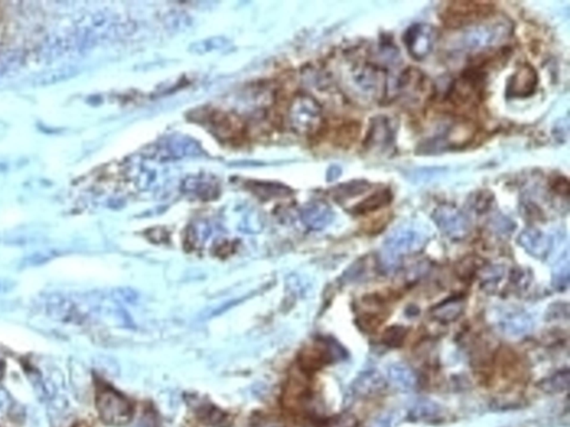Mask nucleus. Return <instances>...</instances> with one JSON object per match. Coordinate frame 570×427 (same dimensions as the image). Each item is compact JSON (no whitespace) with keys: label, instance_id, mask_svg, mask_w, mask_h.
<instances>
[{"label":"nucleus","instance_id":"1","mask_svg":"<svg viewBox=\"0 0 570 427\" xmlns=\"http://www.w3.org/2000/svg\"><path fill=\"white\" fill-rule=\"evenodd\" d=\"M427 241V234L418 225L403 224L394 228L383 244L386 267L392 269L401 256L421 250Z\"/></svg>","mask_w":570,"mask_h":427},{"label":"nucleus","instance_id":"2","mask_svg":"<svg viewBox=\"0 0 570 427\" xmlns=\"http://www.w3.org/2000/svg\"><path fill=\"white\" fill-rule=\"evenodd\" d=\"M513 26L507 20H483L463 31L461 46L465 50H486L509 38Z\"/></svg>","mask_w":570,"mask_h":427},{"label":"nucleus","instance_id":"3","mask_svg":"<svg viewBox=\"0 0 570 427\" xmlns=\"http://www.w3.org/2000/svg\"><path fill=\"white\" fill-rule=\"evenodd\" d=\"M96 407L105 424L123 426L132 421V404L115 389H104L100 391L97 394Z\"/></svg>","mask_w":570,"mask_h":427},{"label":"nucleus","instance_id":"4","mask_svg":"<svg viewBox=\"0 0 570 427\" xmlns=\"http://www.w3.org/2000/svg\"><path fill=\"white\" fill-rule=\"evenodd\" d=\"M45 313L48 317L61 323H82L85 318L86 307L84 301H77L72 296L61 293H52L44 301Z\"/></svg>","mask_w":570,"mask_h":427},{"label":"nucleus","instance_id":"5","mask_svg":"<svg viewBox=\"0 0 570 427\" xmlns=\"http://www.w3.org/2000/svg\"><path fill=\"white\" fill-rule=\"evenodd\" d=\"M433 218L441 233L453 241L466 239L470 233L471 224L468 216L456 206H439L433 211Z\"/></svg>","mask_w":570,"mask_h":427},{"label":"nucleus","instance_id":"6","mask_svg":"<svg viewBox=\"0 0 570 427\" xmlns=\"http://www.w3.org/2000/svg\"><path fill=\"white\" fill-rule=\"evenodd\" d=\"M491 14V5L476 1H456L444 9L442 20L447 26L457 28L470 25L487 18Z\"/></svg>","mask_w":570,"mask_h":427},{"label":"nucleus","instance_id":"7","mask_svg":"<svg viewBox=\"0 0 570 427\" xmlns=\"http://www.w3.org/2000/svg\"><path fill=\"white\" fill-rule=\"evenodd\" d=\"M352 80L364 96L379 99L387 91L386 73L373 63H359L352 69Z\"/></svg>","mask_w":570,"mask_h":427},{"label":"nucleus","instance_id":"8","mask_svg":"<svg viewBox=\"0 0 570 427\" xmlns=\"http://www.w3.org/2000/svg\"><path fill=\"white\" fill-rule=\"evenodd\" d=\"M438 40V31L429 24H414L405 31L403 41L411 57L422 61L433 52Z\"/></svg>","mask_w":570,"mask_h":427},{"label":"nucleus","instance_id":"9","mask_svg":"<svg viewBox=\"0 0 570 427\" xmlns=\"http://www.w3.org/2000/svg\"><path fill=\"white\" fill-rule=\"evenodd\" d=\"M294 127L298 132L312 134L322 127V108L315 99L300 96L294 99Z\"/></svg>","mask_w":570,"mask_h":427},{"label":"nucleus","instance_id":"10","mask_svg":"<svg viewBox=\"0 0 570 427\" xmlns=\"http://www.w3.org/2000/svg\"><path fill=\"white\" fill-rule=\"evenodd\" d=\"M397 133V125L388 116L372 118L364 146L370 151H384L391 149Z\"/></svg>","mask_w":570,"mask_h":427},{"label":"nucleus","instance_id":"11","mask_svg":"<svg viewBox=\"0 0 570 427\" xmlns=\"http://www.w3.org/2000/svg\"><path fill=\"white\" fill-rule=\"evenodd\" d=\"M342 355L339 345L328 340H320L301 353L300 365L304 370H317L330 361L341 359Z\"/></svg>","mask_w":570,"mask_h":427},{"label":"nucleus","instance_id":"12","mask_svg":"<svg viewBox=\"0 0 570 427\" xmlns=\"http://www.w3.org/2000/svg\"><path fill=\"white\" fill-rule=\"evenodd\" d=\"M209 121L215 136L224 142H239L246 134V126L242 121L229 112H214L209 116Z\"/></svg>","mask_w":570,"mask_h":427},{"label":"nucleus","instance_id":"13","mask_svg":"<svg viewBox=\"0 0 570 427\" xmlns=\"http://www.w3.org/2000/svg\"><path fill=\"white\" fill-rule=\"evenodd\" d=\"M538 84L537 71L530 63H523L511 75L507 85L509 98H526L532 96Z\"/></svg>","mask_w":570,"mask_h":427},{"label":"nucleus","instance_id":"14","mask_svg":"<svg viewBox=\"0 0 570 427\" xmlns=\"http://www.w3.org/2000/svg\"><path fill=\"white\" fill-rule=\"evenodd\" d=\"M498 329L509 336L527 334L532 329V320L528 313L518 308H504L499 310L496 317Z\"/></svg>","mask_w":570,"mask_h":427},{"label":"nucleus","instance_id":"15","mask_svg":"<svg viewBox=\"0 0 570 427\" xmlns=\"http://www.w3.org/2000/svg\"><path fill=\"white\" fill-rule=\"evenodd\" d=\"M518 244L534 257L545 260L550 254L554 241L551 236L543 233V230L527 228L519 235Z\"/></svg>","mask_w":570,"mask_h":427},{"label":"nucleus","instance_id":"16","mask_svg":"<svg viewBox=\"0 0 570 427\" xmlns=\"http://www.w3.org/2000/svg\"><path fill=\"white\" fill-rule=\"evenodd\" d=\"M388 383L380 372L368 370L359 374L352 384L354 395L361 398H371L382 394L386 391Z\"/></svg>","mask_w":570,"mask_h":427},{"label":"nucleus","instance_id":"17","mask_svg":"<svg viewBox=\"0 0 570 427\" xmlns=\"http://www.w3.org/2000/svg\"><path fill=\"white\" fill-rule=\"evenodd\" d=\"M427 80L421 71L418 69L409 68L403 71V76L400 77L398 87L401 95L409 100H420L426 95Z\"/></svg>","mask_w":570,"mask_h":427},{"label":"nucleus","instance_id":"18","mask_svg":"<svg viewBox=\"0 0 570 427\" xmlns=\"http://www.w3.org/2000/svg\"><path fill=\"white\" fill-rule=\"evenodd\" d=\"M388 378L392 387L403 391L414 389L418 382L416 373L403 363H394L390 365L388 367Z\"/></svg>","mask_w":570,"mask_h":427},{"label":"nucleus","instance_id":"19","mask_svg":"<svg viewBox=\"0 0 570 427\" xmlns=\"http://www.w3.org/2000/svg\"><path fill=\"white\" fill-rule=\"evenodd\" d=\"M409 419L414 422H439L442 419V408L433 400H420L409 411Z\"/></svg>","mask_w":570,"mask_h":427},{"label":"nucleus","instance_id":"20","mask_svg":"<svg viewBox=\"0 0 570 427\" xmlns=\"http://www.w3.org/2000/svg\"><path fill=\"white\" fill-rule=\"evenodd\" d=\"M463 308L465 305L463 299H449L433 307L430 314L433 320H438L440 323L449 324L463 315Z\"/></svg>","mask_w":570,"mask_h":427},{"label":"nucleus","instance_id":"21","mask_svg":"<svg viewBox=\"0 0 570 427\" xmlns=\"http://www.w3.org/2000/svg\"><path fill=\"white\" fill-rule=\"evenodd\" d=\"M333 211L324 203L312 204L303 213L304 222L313 230L327 227L333 220Z\"/></svg>","mask_w":570,"mask_h":427},{"label":"nucleus","instance_id":"22","mask_svg":"<svg viewBox=\"0 0 570 427\" xmlns=\"http://www.w3.org/2000/svg\"><path fill=\"white\" fill-rule=\"evenodd\" d=\"M392 194L389 189H382V190H377L370 195L369 197L362 200L361 203L354 207V213L358 215H364V214L372 213V211H379L382 207H386L387 205L391 203Z\"/></svg>","mask_w":570,"mask_h":427},{"label":"nucleus","instance_id":"23","mask_svg":"<svg viewBox=\"0 0 570 427\" xmlns=\"http://www.w3.org/2000/svg\"><path fill=\"white\" fill-rule=\"evenodd\" d=\"M77 70L75 67H61V68L54 69L47 71L44 74L39 75L35 78V85L44 86L57 84V82H65V80L76 76Z\"/></svg>","mask_w":570,"mask_h":427},{"label":"nucleus","instance_id":"24","mask_svg":"<svg viewBox=\"0 0 570 427\" xmlns=\"http://www.w3.org/2000/svg\"><path fill=\"white\" fill-rule=\"evenodd\" d=\"M569 257L568 252L557 262L553 271V284L557 290H564L569 285Z\"/></svg>","mask_w":570,"mask_h":427},{"label":"nucleus","instance_id":"25","mask_svg":"<svg viewBox=\"0 0 570 427\" xmlns=\"http://www.w3.org/2000/svg\"><path fill=\"white\" fill-rule=\"evenodd\" d=\"M22 63V56L18 50L0 52V77L7 76L20 68Z\"/></svg>","mask_w":570,"mask_h":427},{"label":"nucleus","instance_id":"26","mask_svg":"<svg viewBox=\"0 0 570 427\" xmlns=\"http://www.w3.org/2000/svg\"><path fill=\"white\" fill-rule=\"evenodd\" d=\"M408 335L405 326L394 325L387 329L382 335V343L388 347L398 348L403 345Z\"/></svg>","mask_w":570,"mask_h":427},{"label":"nucleus","instance_id":"27","mask_svg":"<svg viewBox=\"0 0 570 427\" xmlns=\"http://www.w3.org/2000/svg\"><path fill=\"white\" fill-rule=\"evenodd\" d=\"M539 387L543 391L548 393H560L566 391L569 387V373L568 370L557 373L554 376L541 382Z\"/></svg>","mask_w":570,"mask_h":427},{"label":"nucleus","instance_id":"28","mask_svg":"<svg viewBox=\"0 0 570 427\" xmlns=\"http://www.w3.org/2000/svg\"><path fill=\"white\" fill-rule=\"evenodd\" d=\"M504 269L500 265H489L482 269L480 278L483 284H497L504 277Z\"/></svg>","mask_w":570,"mask_h":427},{"label":"nucleus","instance_id":"29","mask_svg":"<svg viewBox=\"0 0 570 427\" xmlns=\"http://www.w3.org/2000/svg\"><path fill=\"white\" fill-rule=\"evenodd\" d=\"M57 256L56 252H40L35 253V254L28 256L25 260H22V265L24 267H35V266H40L43 264H46L52 258Z\"/></svg>","mask_w":570,"mask_h":427},{"label":"nucleus","instance_id":"30","mask_svg":"<svg viewBox=\"0 0 570 427\" xmlns=\"http://www.w3.org/2000/svg\"><path fill=\"white\" fill-rule=\"evenodd\" d=\"M322 427H358V419L351 414H341L328 419Z\"/></svg>","mask_w":570,"mask_h":427},{"label":"nucleus","instance_id":"31","mask_svg":"<svg viewBox=\"0 0 570 427\" xmlns=\"http://www.w3.org/2000/svg\"><path fill=\"white\" fill-rule=\"evenodd\" d=\"M398 417L396 413L381 414L372 419L368 427H394L397 425Z\"/></svg>","mask_w":570,"mask_h":427},{"label":"nucleus","instance_id":"32","mask_svg":"<svg viewBox=\"0 0 570 427\" xmlns=\"http://www.w3.org/2000/svg\"><path fill=\"white\" fill-rule=\"evenodd\" d=\"M95 364H96V366L100 368L103 372L107 373V374H110V375H116V374L119 373L117 364H116L115 361L108 359V357H97Z\"/></svg>","mask_w":570,"mask_h":427},{"label":"nucleus","instance_id":"33","mask_svg":"<svg viewBox=\"0 0 570 427\" xmlns=\"http://www.w3.org/2000/svg\"><path fill=\"white\" fill-rule=\"evenodd\" d=\"M16 283L7 278H0V294L9 293L14 290Z\"/></svg>","mask_w":570,"mask_h":427},{"label":"nucleus","instance_id":"34","mask_svg":"<svg viewBox=\"0 0 570 427\" xmlns=\"http://www.w3.org/2000/svg\"><path fill=\"white\" fill-rule=\"evenodd\" d=\"M9 403V395L3 389H0V412H3Z\"/></svg>","mask_w":570,"mask_h":427},{"label":"nucleus","instance_id":"35","mask_svg":"<svg viewBox=\"0 0 570 427\" xmlns=\"http://www.w3.org/2000/svg\"><path fill=\"white\" fill-rule=\"evenodd\" d=\"M3 370H5V368H3V361L0 359V380L3 377Z\"/></svg>","mask_w":570,"mask_h":427}]
</instances>
